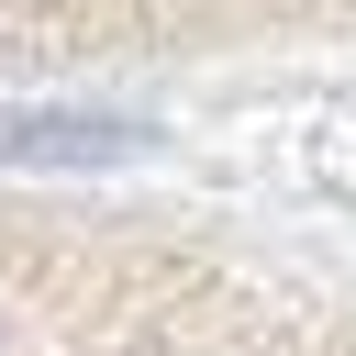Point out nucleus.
Returning <instances> with one entry per match:
<instances>
[{
	"instance_id": "f257e3e1",
	"label": "nucleus",
	"mask_w": 356,
	"mask_h": 356,
	"mask_svg": "<svg viewBox=\"0 0 356 356\" xmlns=\"http://www.w3.org/2000/svg\"><path fill=\"white\" fill-rule=\"evenodd\" d=\"M0 356H356V312L200 222L0 200Z\"/></svg>"
},
{
	"instance_id": "f03ea898",
	"label": "nucleus",
	"mask_w": 356,
	"mask_h": 356,
	"mask_svg": "<svg viewBox=\"0 0 356 356\" xmlns=\"http://www.w3.org/2000/svg\"><path fill=\"white\" fill-rule=\"evenodd\" d=\"M312 33H356V0H0V78L156 67V56H234Z\"/></svg>"
}]
</instances>
